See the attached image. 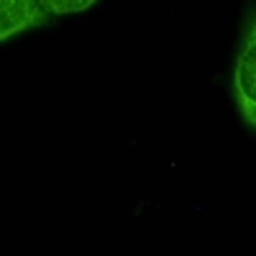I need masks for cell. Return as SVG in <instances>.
<instances>
[{
    "instance_id": "cell-3",
    "label": "cell",
    "mask_w": 256,
    "mask_h": 256,
    "mask_svg": "<svg viewBox=\"0 0 256 256\" xmlns=\"http://www.w3.org/2000/svg\"><path fill=\"white\" fill-rule=\"evenodd\" d=\"M46 13L52 16H62V13H80V10H88L95 6V0H41Z\"/></svg>"
},
{
    "instance_id": "cell-1",
    "label": "cell",
    "mask_w": 256,
    "mask_h": 256,
    "mask_svg": "<svg viewBox=\"0 0 256 256\" xmlns=\"http://www.w3.org/2000/svg\"><path fill=\"white\" fill-rule=\"evenodd\" d=\"M233 95L244 120L256 131V13H248V26L233 67Z\"/></svg>"
},
{
    "instance_id": "cell-2",
    "label": "cell",
    "mask_w": 256,
    "mask_h": 256,
    "mask_svg": "<svg viewBox=\"0 0 256 256\" xmlns=\"http://www.w3.org/2000/svg\"><path fill=\"white\" fill-rule=\"evenodd\" d=\"M54 24V16L44 10L41 0H3L0 3V38H10L20 31L44 28Z\"/></svg>"
}]
</instances>
